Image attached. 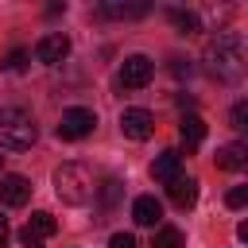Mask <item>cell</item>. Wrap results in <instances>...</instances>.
<instances>
[{
    "mask_svg": "<svg viewBox=\"0 0 248 248\" xmlns=\"http://www.w3.org/2000/svg\"><path fill=\"white\" fill-rule=\"evenodd\" d=\"M244 62H248V50H244V35L240 31H217V39H209L205 70L217 81H240L244 78Z\"/></svg>",
    "mask_w": 248,
    "mask_h": 248,
    "instance_id": "6da1fadb",
    "label": "cell"
},
{
    "mask_svg": "<svg viewBox=\"0 0 248 248\" xmlns=\"http://www.w3.org/2000/svg\"><path fill=\"white\" fill-rule=\"evenodd\" d=\"M54 194H58L66 205H85V202L97 194L89 167H85V163H62V167L54 170Z\"/></svg>",
    "mask_w": 248,
    "mask_h": 248,
    "instance_id": "7a4b0ae2",
    "label": "cell"
},
{
    "mask_svg": "<svg viewBox=\"0 0 248 248\" xmlns=\"http://www.w3.org/2000/svg\"><path fill=\"white\" fill-rule=\"evenodd\" d=\"M35 136H39V128H35V120H31L27 108H19V105L0 108V147H8V151H27V147L35 143Z\"/></svg>",
    "mask_w": 248,
    "mask_h": 248,
    "instance_id": "3957f363",
    "label": "cell"
},
{
    "mask_svg": "<svg viewBox=\"0 0 248 248\" xmlns=\"http://www.w3.org/2000/svg\"><path fill=\"white\" fill-rule=\"evenodd\" d=\"M93 128H97V112L74 105V108H66L62 120H58V140H85Z\"/></svg>",
    "mask_w": 248,
    "mask_h": 248,
    "instance_id": "277c9868",
    "label": "cell"
},
{
    "mask_svg": "<svg viewBox=\"0 0 248 248\" xmlns=\"http://www.w3.org/2000/svg\"><path fill=\"white\" fill-rule=\"evenodd\" d=\"M54 229H58V221H54L46 209H35L31 221L19 229V244H23V248H43L46 236H54Z\"/></svg>",
    "mask_w": 248,
    "mask_h": 248,
    "instance_id": "5b68a950",
    "label": "cell"
},
{
    "mask_svg": "<svg viewBox=\"0 0 248 248\" xmlns=\"http://www.w3.org/2000/svg\"><path fill=\"white\" fill-rule=\"evenodd\" d=\"M151 74H155V62L147 54H128L124 66H120V85L124 89H143L151 81Z\"/></svg>",
    "mask_w": 248,
    "mask_h": 248,
    "instance_id": "8992f818",
    "label": "cell"
},
{
    "mask_svg": "<svg viewBox=\"0 0 248 248\" xmlns=\"http://www.w3.org/2000/svg\"><path fill=\"white\" fill-rule=\"evenodd\" d=\"M120 132H124L128 140L143 143V140H151V132H155V116H151L147 108H124V112H120Z\"/></svg>",
    "mask_w": 248,
    "mask_h": 248,
    "instance_id": "52a82bcc",
    "label": "cell"
},
{
    "mask_svg": "<svg viewBox=\"0 0 248 248\" xmlns=\"http://www.w3.org/2000/svg\"><path fill=\"white\" fill-rule=\"evenodd\" d=\"M66 54H70V35H62V31H50L35 43V58L43 66H58V62H66Z\"/></svg>",
    "mask_w": 248,
    "mask_h": 248,
    "instance_id": "ba28073f",
    "label": "cell"
},
{
    "mask_svg": "<svg viewBox=\"0 0 248 248\" xmlns=\"http://www.w3.org/2000/svg\"><path fill=\"white\" fill-rule=\"evenodd\" d=\"M0 202L4 205H27L31 202V182L23 174H0Z\"/></svg>",
    "mask_w": 248,
    "mask_h": 248,
    "instance_id": "9c48e42d",
    "label": "cell"
},
{
    "mask_svg": "<svg viewBox=\"0 0 248 248\" xmlns=\"http://www.w3.org/2000/svg\"><path fill=\"white\" fill-rule=\"evenodd\" d=\"M178 174H182V155H178V151H159V155H155V163H151V178L170 186Z\"/></svg>",
    "mask_w": 248,
    "mask_h": 248,
    "instance_id": "30bf717a",
    "label": "cell"
},
{
    "mask_svg": "<svg viewBox=\"0 0 248 248\" xmlns=\"http://www.w3.org/2000/svg\"><path fill=\"white\" fill-rule=\"evenodd\" d=\"M167 194H170V202H174L178 209H190V205L198 202V178H190V174H178V178L167 186Z\"/></svg>",
    "mask_w": 248,
    "mask_h": 248,
    "instance_id": "8fae6325",
    "label": "cell"
},
{
    "mask_svg": "<svg viewBox=\"0 0 248 248\" xmlns=\"http://www.w3.org/2000/svg\"><path fill=\"white\" fill-rule=\"evenodd\" d=\"M101 16H108V19H140V16H147V4L143 0H105L101 4Z\"/></svg>",
    "mask_w": 248,
    "mask_h": 248,
    "instance_id": "7c38bea8",
    "label": "cell"
},
{
    "mask_svg": "<svg viewBox=\"0 0 248 248\" xmlns=\"http://www.w3.org/2000/svg\"><path fill=\"white\" fill-rule=\"evenodd\" d=\"M132 221H136V225H159V221H163V205H159L151 194H143V198L132 202Z\"/></svg>",
    "mask_w": 248,
    "mask_h": 248,
    "instance_id": "4fadbf2b",
    "label": "cell"
},
{
    "mask_svg": "<svg viewBox=\"0 0 248 248\" xmlns=\"http://www.w3.org/2000/svg\"><path fill=\"white\" fill-rule=\"evenodd\" d=\"M217 167H221V170H244V167H248V147H244V143H225V147H217Z\"/></svg>",
    "mask_w": 248,
    "mask_h": 248,
    "instance_id": "5bb4252c",
    "label": "cell"
},
{
    "mask_svg": "<svg viewBox=\"0 0 248 248\" xmlns=\"http://www.w3.org/2000/svg\"><path fill=\"white\" fill-rule=\"evenodd\" d=\"M178 136H182V143H186V151H194L202 140H205V120L198 116V112H190V116H182V124H178Z\"/></svg>",
    "mask_w": 248,
    "mask_h": 248,
    "instance_id": "9a60e30c",
    "label": "cell"
},
{
    "mask_svg": "<svg viewBox=\"0 0 248 248\" xmlns=\"http://www.w3.org/2000/svg\"><path fill=\"white\" fill-rule=\"evenodd\" d=\"M151 248H186L182 229H174V225H159L155 236H151Z\"/></svg>",
    "mask_w": 248,
    "mask_h": 248,
    "instance_id": "2e32d148",
    "label": "cell"
},
{
    "mask_svg": "<svg viewBox=\"0 0 248 248\" xmlns=\"http://www.w3.org/2000/svg\"><path fill=\"white\" fill-rule=\"evenodd\" d=\"M167 16H170V23L178 27V35H194V31H202V23H198V16H194V12H182V8H170Z\"/></svg>",
    "mask_w": 248,
    "mask_h": 248,
    "instance_id": "e0dca14e",
    "label": "cell"
},
{
    "mask_svg": "<svg viewBox=\"0 0 248 248\" xmlns=\"http://www.w3.org/2000/svg\"><path fill=\"white\" fill-rule=\"evenodd\" d=\"M27 58H31V54H27L23 46H16V50H12L8 58H4V70H8V74H19V70L27 66Z\"/></svg>",
    "mask_w": 248,
    "mask_h": 248,
    "instance_id": "ac0fdd59",
    "label": "cell"
},
{
    "mask_svg": "<svg viewBox=\"0 0 248 248\" xmlns=\"http://www.w3.org/2000/svg\"><path fill=\"white\" fill-rule=\"evenodd\" d=\"M229 120H232V128H236V132H244V128H248V101H236Z\"/></svg>",
    "mask_w": 248,
    "mask_h": 248,
    "instance_id": "d6986e66",
    "label": "cell"
},
{
    "mask_svg": "<svg viewBox=\"0 0 248 248\" xmlns=\"http://www.w3.org/2000/svg\"><path fill=\"white\" fill-rule=\"evenodd\" d=\"M116 198H120V182H116V178H108V182L101 186V202H105V209H112V205H116Z\"/></svg>",
    "mask_w": 248,
    "mask_h": 248,
    "instance_id": "ffe728a7",
    "label": "cell"
},
{
    "mask_svg": "<svg viewBox=\"0 0 248 248\" xmlns=\"http://www.w3.org/2000/svg\"><path fill=\"white\" fill-rule=\"evenodd\" d=\"M244 202H248V186H232V190L225 194V205H229V209H244Z\"/></svg>",
    "mask_w": 248,
    "mask_h": 248,
    "instance_id": "44dd1931",
    "label": "cell"
},
{
    "mask_svg": "<svg viewBox=\"0 0 248 248\" xmlns=\"http://www.w3.org/2000/svg\"><path fill=\"white\" fill-rule=\"evenodd\" d=\"M108 248H136V236H132V232H116V236L108 240Z\"/></svg>",
    "mask_w": 248,
    "mask_h": 248,
    "instance_id": "7402d4cb",
    "label": "cell"
},
{
    "mask_svg": "<svg viewBox=\"0 0 248 248\" xmlns=\"http://www.w3.org/2000/svg\"><path fill=\"white\" fill-rule=\"evenodd\" d=\"M4 244H8V217L0 213V248H4Z\"/></svg>",
    "mask_w": 248,
    "mask_h": 248,
    "instance_id": "603a6c76",
    "label": "cell"
},
{
    "mask_svg": "<svg viewBox=\"0 0 248 248\" xmlns=\"http://www.w3.org/2000/svg\"><path fill=\"white\" fill-rule=\"evenodd\" d=\"M0 174H4V155H0Z\"/></svg>",
    "mask_w": 248,
    "mask_h": 248,
    "instance_id": "cb8c5ba5",
    "label": "cell"
}]
</instances>
